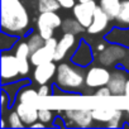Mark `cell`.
<instances>
[{
    "label": "cell",
    "instance_id": "1",
    "mask_svg": "<svg viewBox=\"0 0 129 129\" xmlns=\"http://www.w3.org/2000/svg\"><path fill=\"white\" fill-rule=\"evenodd\" d=\"M2 28L13 34H22L29 25V15L20 0H2Z\"/></svg>",
    "mask_w": 129,
    "mask_h": 129
},
{
    "label": "cell",
    "instance_id": "2",
    "mask_svg": "<svg viewBox=\"0 0 129 129\" xmlns=\"http://www.w3.org/2000/svg\"><path fill=\"white\" fill-rule=\"evenodd\" d=\"M57 85L64 90H80L85 84L81 70L69 63H61L57 67Z\"/></svg>",
    "mask_w": 129,
    "mask_h": 129
},
{
    "label": "cell",
    "instance_id": "3",
    "mask_svg": "<svg viewBox=\"0 0 129 129\" xmlns=\"http://www.w3.org/2000/svg\"><path fill=\"white\" fill-rule=\"evenodd\" d=\"M62 19L58 14H56V12H44L41 13L38 19H37V28H38V33L44 38V39H49L53 37L54 30L62 25Z\"/></svg>",
    "mask_w": 129,
    "mask_h": 129
},
{
    "label": "cell",
    "instance_id": "4",
    "mask_svg": "<svg viewBox=\"0 0 129 129\" xmlns=\"http://www.w3.org/2000/svg\"><path fill=\"white\" fill-rule=\"evenodd\" d=\"M64 120L67 126L75 125L79 128H87L95 119L90 109H69L64 111Z\"/></svg>",
    "mask_w": 129,
    "mask_h": 129
},
{
    "label": "cell",
    "instance_id": "5",
    "mask_svg": "<svg viewBox=\"0 0 129 129\" xmlns=\"http://www.w3.org/2000/svg\"><path fill=\"white\" fill-rule=\"evenodd\" d=\"M57 44H58V41L54 39L53 37L49 39H46L44 46H42L39 49H37L36 52L30 54V63L34 64V66H38V64L53 61Z\"/></svg>",
    "mask_w": 129,
    "mask_h": 129
},
{
    "label": "cell",
    "instance_id": "6",
    "mask_svg": "<svg viewBox=\"0 0 129 129\" xmlns=\"http://www.w3.org/2000/svg\"><path fill=\"white\" fill-rule=\"evenodd\" d=\"M96 8L98 5L95 4V2H79V4H75L72 9H74L75 18L85 28H89L90 24L92 23Z\"/></svg>",
    "mask_w": 129,
    "mask_h": 129
},
{
    "label": "cell",
    "instance_id": "7",
    "mask_svg": "<svg viewBox=\"0 0 129 129\" xmlns=\"http://www.w3.org/2000/svg\"><path fill=\"white\" fill-rule=\"evenodd\" d=\"M110 72L105 67H91L85 76V84L87 87L95 89L101 86H108V82L110 80Z\"/></svg>",
    "mask_w": 129,
    "mask_h": 129
},
{
    "label": "cell",
    "instance_id": "8",
    "mask_svg": "<svg viewBox=\"0 0 129 129\" xmlns=\"http://www.w3.org/2000/svg\"><path fill=\"white\" fill-rule=\"evenodd\" d=\"M124 57H125V48L114 44L105 47V49L101 51L100 54L98 56V61L103 66H111V64H115L116 62L121 61Z\"/></svg>",
    "mask_w": 129,
    "mask_h": 129
},
{
    "label": "cell",
    "instance_id": "9",
    "mask_svg": "<svg viewBox=\"0 0 129 129\" xmlns=\"http://www.w3.org/2000/svg\"><path fill=\"white\" fill-rule=\"evenodd\" d=\"M20 74L18 59L12 54H3L2 56V79L4 81L13 80Z\"/></svg>",
    "mask_w": 129,
    "mask_h": 129
},
{
    "label": "cell",
    "instance_id": "10",
    "mask_svg": "<svg viewBox=\"0 0 129 129\" xmlns=\"http://www.w3.org/2000/svg\"><path fill=\"white\" fill-rule=\"evenodd\" d=\"M54 74H57V66L52 61L51 62H46V63H42V64L36 66L34 80L39 85H44L54 76Z\"/></svg>",
    "mask_w": 129,
    "mask_h": 129
},
{
    "label": "cell",
    "instance_id": "11",
    "mask_svg": "<svg viewBox=\"0 0 129 129\" xmlns=\"http://www.w3.org/2000/svg\"><path fill=\"white\" fill-rule=\"evenodd\" d=\"M126 74L121 70H115L110 75V80L108 82V87L110 89L113 95H124L125 85H126Z\"/></svg>",
    "mask_w": 129,
    "mask_h": 129
},
{
    "label": "cell",
    "instance_id": "12",
    "mask_svg": "<svg viewBox=\"0 0 129 129\" xmlns=\"http://www.w3.org/2000/svg\"><path fill=\"white\" fill-rule=\"evenodd\" d=\"M109 20H110V17L104 12V9L101 7H98L96 10H95V14H94V19H92V23L90 24L87 29V32L90 34H98V33H101L103 30H105V28L108 27L109 24Z\"/></svg>",
    "mask_w": 129,
    "mask_h": 129
},
{
    "label": "cell",
    "instance_id": "13",
    "mask_svg": "<svg viewBox=\"0 0 129 129\" xmlns=\"http://www.w3.org/2000/svg\"><path fill=\"white\" fill-rule=\"evenodd\" d=\"M15 57L18 59L19 71L20 75H27L29 72V57H30V49L28 46V42H22L18 44L15 49Z\"/></svg>",
    "mask_w": 129,
    "mask_h": 129
},
{
    "label": "cell",
    "instance_id": "14",
    "mask_svg": "<svg viewBox=\"0 0 129 129\" xmlns=\"http://www.w3.org/2000/svg\"><path fill=\"white\" fill-rule=\"evenodd\" d=\"M75 42H76L75 34L64 33L61 37V39L58 41V44H57V48H56V54H54V61H61L66 57L69 51L74 47Z\"/></svg>",
    "mask_w": 129,
    "mask_h": 129
},
{
    "label": "cell",
    "instance_id": "15",
    "mask_svg": "<svg viewBox=\"0 0 129 129\" xmlns=\"http://www.w3.org/2000/svg\"><path fill=\"white\" fill-rule=\"evenodd\" d=\"M19 114V116L22 118L23 123L28 126H30L36 120H38V109L34 105L30 104H25V103H20L17 105L15 109Z\"/></svg>",
    "mask_w": 129,
    "mask_h": 129
},
{
    "label": "cell",
    "instance_id": "16",
    "mask_svg": "<svg viewBox=\"0 0 129 129\" xmlns=\"http://www.w3.org/2000/svg\"><path fill=\"white\" fill-rule=\"evenodd\" d=\"M118 109L115 108H111V106H103V108H95L92 109V115H94V119L96 121H100V123H109L113 116L116 114Z\"/></svg>",
    "mask_w": 129,
    "mask_h": 129
},
{
    "label": "cell",
    "instance_id": "17",
    "mask_svg": "<svg viewBox=\"0 0 129 129\" xmlns=\"http://www.w3.org/2000/svg\"><path fill=\"white\" fill-rule=\"evenodd\" d=\"M100 7L110 17V19H116L121 8V2L120 0H100Z\"/></svg>",
    "mask_w": 129,
    "mask_h": 129
},
{
    "label": "cell",
    "instance_id": "18",
    "mask_svg": "<svg viewBox=\"0 0 129 129\" xmlns=\"http://www.w3.org/2000/svg\"><path fill=\"white\" fill-rule=\"evenodd\" d=\"M61 29L64 32V33H72V34H77V33H81L85 27L75 18V19H64L62 22V25H61Z\"/></svg>",
    "mask_w": 129,
    "mask_h": 129
},
{
    "label": "cell",
    "instance_id": "19",
    "mask_svg": "<svg viewBox=\"0 0 129 129\" xmlns=\"http://www.w3.org/2000/svg\"><path fill=\"white\" fill-rule=\"evenodd\" d=\"M38 96H39L38 91H36L32 87H27V89H24L19 94V101L20 103H25V104H30V105H34L36 106V103L38 100Z\"/></svg>",
    "mask_w": 129,
    "mask_h": 129
},
{
    "label": "cell",
    "instance_id": "20",
    "mask_svg": "<svg viewBox=\"0 0 129 129\" xmlns=\"http://www.w3.org/2000/svg\"><path fill=\"white\" fill-rule=\"evenodd\" d=\"M61 7L58 0H38V10L41 13L44 12H57Z\"/></svg>",
    "mask_w": 129,
    "mask_h": 129
},
{
    "label": "cell",
    "instance_id": "21",
    "mask_svg": "<svg viewBox=\"0 0 129 129\" xmlns=\"http://www.w3.org/2000/svg\"><path fill=\"white\" fill-rule=\"evenodd\" d=\"M46 43V39L39 34V33H34L29 37L28 39V46H29V49H30V54L33 52H36L37 49H39L42 46H44Z\"/></svg>",
    "mask_w": 129,
    "mask_h": 129
},
{
    "label": "cell",
    "instance_id": "22",
    "mask_svg": "<svg viewBox=\"0 0 129 129\" xmlns=\"http://www.w3.org/2000/svg\"><path fill=\"white\" fill-rule=\"evenodd\" d=\"M116 20L123 25H129V0L121 3V8L116 17Z\"/></svg>",
    "mask_w": 129,
    "mask_h": 129
},
{
    "label": "cell",
    "instance_id": "23",
    "mask_svg": "<svg viewBox=\"0 0 129 129\" xmlns=\"http://www.w3.org/2000/svg\"><path fill=\"white\" fill-rule=\"evenodd\" d=\"M8 121H9V125H10L12 128H23V126L25 125V124L23 123L22 118L19 116V114H18L17 110L9 114V116H8Z\"/></svg>",
    "mask_w": 129,
    "mask_h": 129
},
{
    "label": "cell",
    "instance_id": "24",
    "mask_svg": "<svg viewBox=\"0 0 129 129\" xmlns=\"http://www.w3.org/2000/svg\"><path fill=\"white\" fill-rule=\"evenodd\" d=\"M53 119V114L51 110L48 109H38V120L47 124V123H51Z\"/></svg>",
    "mask_w": 129,
    "mask_h": 129
},
{
    "label": "cell",
    "instance_id": "25",
    "mask_svg": "<svg viewBox=\"0 0 129 129\" xmlns=\"http://www.w3.org/2000/svg\"><path fill=\"white\" fill-rule=\"evenodd\" d=\"M121 116H123V114H121V111L118 109V111H116V114L113 116V119H111L109 123H106V126H109V128H118V126L120 125Z\"/></svg>",
    "mask_w": 129,
    "mask_h": 129
},
{
    "label": "cell",
    "instance_id": "26",
    "mask_svg": "<svg viewBox=\"0 0 129 129\" xmlns=\"http://www.w3.org/2000/svg\"><path fill=\"white\" fill-rule=\"evenodd\" d=\"M95 95H96V96L105 98V96H110V95H113V94H111V91H110V89H109L108 86H101V87H98V91L95 92Z\"/></svg>",
    "mask_w": 129,
    "mask_h": 129
},
{
    "label": "cell",
    "instance_id": "27",
    "mask_svg": "<svg viewBox=\"0 0 129 129\" xmlns=\"http://www.w3.org/2000/svg\"><path fill=\"white\" fill-rule=\"evenodd\" d=\"M58 3L64 9H71L75 7V0H58Z\"/></svg>",
    "mask_w": 129,
    "mask_h": 129
},
{
    "label": "cell",
    "instance_id": "28",
    "mask_svg": "<svg viewBox=\"0 0 129 129\" xmlns=\"http://www.w3.org/2000/svg\"><path fill=\"white\" fill-rule=\"evenodd\" d=\"M38 94L39 96H48L49 95V87L44 84V85H41L39 90H38Z\"/></svg>",
    "mask_w": 129,
    "mask_h": 129
},
{
    "label": "cell",
    "instance_id": "29",
    "mask_svg": "<svg viewBox=\"0 0 129 129\" xmlns=\"http://www.w3.org/2000/svg\"><path fill=\"white\" fill-rule=\"evenodd\" d=\"M30 126H33V128H44V123H42V121H39V123H33Z\"/></svg>",
    "mask_w": 129,
    "mask_h": 129
},
{
    "label": "cell",
    "instance_id": "30",
    "mask_svg": "<svg viewBox=\"0 0 129 129\" xmlns=\"http://www.w3.org/2000/svg\"><path fill=\"white\" fill-rule=\"evenodd\" d=\"M124 95L126 98H129V80L126 81V85H125V90H124Z\"/></svg>",
    "mask_w": 129,
    "mask_h": 129
},
{
    "label": "cell",
    "instance_id": "31",
    "mask_svg": "<svg viewBox=\"0 0 129 129\" xmlns=\"http://www.w3.org/2000/svg\"><path fill=\"white\" fill-rule=\"evenodd\" d=\"M98 49L101 52V51H104V49H105V46H104V44H99V46H98Z\"/></svg>",
    "mask_w": 129,
    "mask_h": 129
},
{
    "label": "cell",
    "instance_id": "32",
    "mask_svg": "<svg viewBox=\"0 0 129 129\" xmlns=\"http://www.w3.org/2000/svg\"><path fill=\"white\" fill-rule=\"evenodd\" d=\"M79 2H95V0H79Z\"/></svg>",
    "mask_w": 129,
    "mask_h": 129
},
{
    "label": "cell",
    "instance_id": "33",
    "mask_svg": "<svg viewBox=\"0 0 129 129\" xmlns=\"http://www.w3.org/2000/svg\"><path fill=\"white\" fill-rule=\"evenodd\" d=\"M126 111H128V116H129V106H128V109H126Z\"/></svg>",
    "mask_w": 129,
    "mask_h": 129
}]
</instances>
